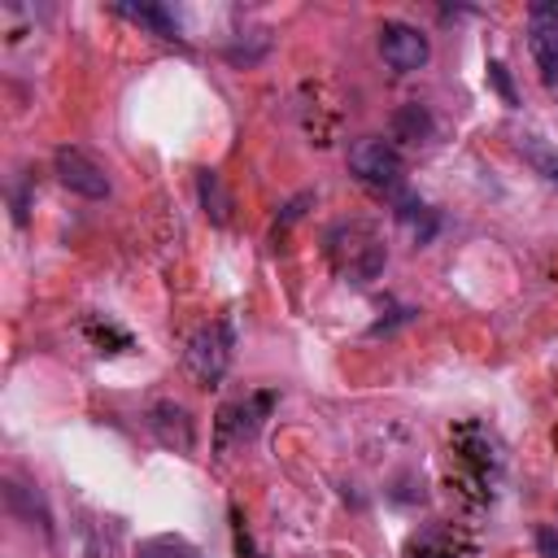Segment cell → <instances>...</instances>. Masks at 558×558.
<instances>
[{
	"label": "cell",
	"instance_id": "1",
	"mask_svg": "<svg viewBox=\"0 0 558 558\" xmlns=\"http://www.w3.org/2000/svg\"><path fill=\"white\" fill-rule=\"evenodd\" d=\"M327 257L349 283H371L384 270V240L366 222H340L327 231Z\"/></svg>",
	"mask_w": 558,
	"mask_h": 558
},
{
	"label": "cell",
	"instance_id": "2",
	"mask_svg": "<svg viewBox=\"0 0 558 558\" xmlns=\"http://www.w3.org/2000/svg\"><path fill=\"white\" fill-rule=\"evenodd\" d=\"M235 357V327L231 318H218L209 327H201L192 340H187V371L201 388H218L227 366Z\"/></svg>",
	"mask_w": 558,
	"mask_h": 558
},
{
	"label": "cell",
	"instance_id": "3",
	"mask_svg": "<svg viewBox=\"0 0 558 558\" xmlns=\"http://www.w3.org/2000/svg\"><path fill=\"white\" fill-rule=\"evenodd\" d=\"M349 170L371 187H397L401 183V153L384 135H362L349 144Z\"/></svg>",
	"mask_w": 558,
	"mask_h": 558
},
{
	"label": "cell",
	"instance_id": "4",
	"mask_svg": "<svg viewBox=\"0 0 558 558\" xmlns=\"http://www.w3.org/2000/svg\"><path fill=\"white\" fill-rule=\"evenodd\" d=\"M52 170H57L61 187H70V192H78V196H87V201H105V196H109V170H105L92 153H83V148H74V144H61V148L52 153Z\"/></svg>",
	"mask_w": 558,
	"mask_h": 558
},
{
	"label": "cell",
	"instance_id": "5",
	"mask_svg": "<svg viewBox=\"0 0 558 558\" xmlns=\"http://www.w3.org/2000/svg\"><path fill=\"white\" fill-rule=\"evenodd\" d=\"M379 57H384L397 74H414V70L427 65L432 44H427V35H423L418 26H410V22H384V26H379Z\"/></svg>",
	"mask_w": 558,
	"mask_h": 558
},
{
	"label": "cell",
	"instance_id": "6",
	"mask_svg": "<svg viewBox=\"0 0 558 558\" xmlns=\"http://www.w3.org/2000/svg\"><path fill=\"white\" fill-rule=\"evenodd\" d=\"M527 48L541 65V78L554 83L558 78V4L541 0L527 9Z\"/></svg>",
	"mask_w": 558,
	"mask_h": 558
},
{
	"label": "cell",
	"instance_id": "7",
	"mask_svg": "<svg viewBox=\"0 0 558 558\" xmlns=\"http://www.w3.org/2000/svg\"><path fill=\"white\" fill-rule=\"evenodd\" d=\"M270 405H275V392H253V397H244L235 405H222L218 410V449H227L231 440L257 436V427H262Z\"/></svg>",
	"mask_w": 558,
	"mask_h": 558
},
{
	"label": "cell",
	"instance_id": "8",
	"mask_svg": "<svg viewBox=\"0 0 558 558\" xmlns=\"http://www.w3.org/2000/svg\"><path fill=\"white\" fill-rule=\"evenodd\" d=\"M148 427L174 453H192V445H196V423H192L187 405H179V401H153L148 405Z\"/></svg>",
	"mask_w": 558,
	"mask_h": 558
},
{
	"label": "cell",
	"instance_id": "9",
	"mask_svg": "<svg viewBox=\"0 0 558 558\" xmlns=\"http://www.w3.org/2000/svg\"><path fill=\"white\" fill-rule=\"evenodd\" d=\"M4 501H9V510H13L26 527H39L44 536H52V514H48L44 497H39L31 484H17L13 475H4Z\"/></svg>",
	"mask_w": 558,
	"mask_h": 558
},
{
	"label": "cell",
	"instance_id": "10",
	"mask_svg": "<svg viewBox=\"0 0 558 558\" xmlns=\"http://www.w3.org/2000/svg\"><path fill=\"white\" fill-rule=\"evenodd\" d=\"M388 131H392V140H401V144H427L432 135H436V122H432V113H427V105H397L392 109V118H388Z\"/></svg>",
	"mask_w": 558,
	"mask_h": 558
},
{
	"label": "cell",
	"instance_id": "11",
	"mask_svg": "<svg viewBox=\"0 0 558 558\" xmlns=\"http://www.w3.org/2000/svg\"><path fill=\"white\" fill-rule=\"evenodd\" d=\"M196 192H201L205 218H209L214 227H227V218H231V192L222 187V174H218V170H201V174H196Z\"/></svg>",
	"mask_w": 558,
	"mask_h": 558
},
{
	"label": "cell",
	"instance_id": "12",
	"mask_svg": "<svg viewBox=\"0 0 558 558\" xmlns=\"http://www.w3.org/2000/svg\"><path fill=\"white\" fill-rule=\"evenodd\" d=\"M118 13H122L126 22H135V26H144V31H153V35H161V39H179V22H174V13L161 9V4H118Z\"/></svg>",
	"mask_w": 558,
	"mask_h": 558
},
{
	"label": "cell",
	"instance_id": "13",
	"mask_svg": "<svg viewBox=\"0 0 558 558\" xmlns=\"http://www.w3.org/2000/svg\"><path fill=\"white\" fill-rule=\"evenodd\" d=\"M449 541H453V527L449 523H436V527H427L423 536L410 541V554L414 558H462L458 545H449Z\"/></svg>",
	"mask_w": 558,
	"mask_h": 558
},
{
	"label": "cell",
	"instance_id": "14",
	"mask_svg": "<svg viewBox=\"0 0 558 558\" xmlns=\"http://www.w3.org/2000/svg\"><path fill=\"white\" fill-rule=\"evenodd\" d=\"M135 558H201L183 536H148L135 545Z\"/></svg>",
	"mask_w": 558,
	"mask_h": 558
},
{
	"label": "cell",
	"instance_id": "15",
	"mask_svg": "<svg viewBox=\"0 0 558 558\" xmlns=\"http://www.w3.org/2000/svg\"><path fill=\"white\" fill-rule=\"evenodd\" d=\"M519 153H523V157H527V161H532L549 183H558V157L545 148V140H541V135H523V140H519Z\"/></svg>",
	"mask_w": 558,
	"mask_h": 558
},
{
	"label": "cell",
	"instance_id": "16",
	"mask_svg": "<svg viewBox=\"0 0 558 558\" xmlns=\"http://www.w3.org/2000/svg\"><path fill=\"white\" fill-rule=\"evenodd\" d=\"M488 78H493V87L506 96V105H514V87H510V74H506L501 61H488Z\"/></svg>",
	"mask_w": 558,
	"mask_h": 558
},
{
	"label": "cell",
	"instance_id": "17",
	"mask_svg": "<svg viewBox=\"0 0 558 558\" xmlns=\"http://www.w3.org/2000/svg\"><path fill=\"white\" fill-rule=\"evenodd\" d=\"M536 549H541L545 558H558V527H541V532H536Z\"/></svg>",
	"mask_w": 558,
	"mask_h": 558
}]
</instances>
